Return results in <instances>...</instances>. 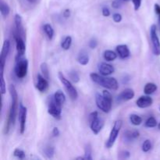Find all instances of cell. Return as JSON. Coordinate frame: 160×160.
I'll use <instances>...</instances> for the list:
<instances>
[{
	"label": "cell",
	"instance_id": "6da1fadb",
	"mask_svg": "<svg viewBox=\"0 0 160 160\" xmlns=\"http://www.w3.org/2000/svg\"><path fill=\"white\" fill-rule=\"evenodd\" d=\"M9 94L11 96V105L9 108V116H8L7 122H6V128H5V134H8L11 129V127L13 126L16 121L17 112H18V95L14 85L10 84L9 87Z\"/></svg>",
	"mask_w": 160,
	"mask_h": 160
},
{
	"label": "cell",
	"instance_id": "7a4b0ae2",
	"mask_svg": "<svg viewBox=\"0 0 160 160\" xmlns=\"http://www.w3.org/2000/svg\"><path fill=\"white\" fill-rule=\"evenodd\" d=\"M90 78L94 83L106 89L117 91L119 88L118 81L114 78H108L107 76H103L96 73H90Z\"/></svg>",
	"mask_w": 160,
	"mask_h": 160
},
{
	"label": "cell",
	"instance_id": "3957f363",
	"mask_svg": "<svg viewBox=\"0 0 160 160\" xmlns=\"http://www.w3.org/2000/svg\"><path fill=\"white\" fill-rule=\"evenodd\" d=\"M95 103L100 110L104 112H109L112 109V96L108 91H103L102 95L99 93L95 94Z\"/></svg>",
	"mask_w": 160,
	"mask_h": 160
},
{
	"label": "cell",
	"instance_id": "277c9868",
	"mask_svg": "<svg viewBox=\"0 0 160 160\" xmlns=\"http://www.w3.org/2000/svg\"><path fill=\"white\" fill-rule=\"evenodd\" d=\"M23 56H17L16 57L14 73L19 79L24 78L27 76L28 70V61Z\"/></svg>",
	"mask_w": 160,
	"mask_h": 160
},
{
	"label": "cell",
	"instance_id": "5b68a950",
	"mask_svg": "<svg viewBox=\"0 0 160 160\" xmlns=\"http://www.w3.org/2000/svg\"><path fill=\"white\" fill-rule=\"evenodd\" d=\"M88 121L92 132L95 134H99L104 127V120L98 117V112L95 111L91 112L88 117Z\"/></svg>",
	"mask_w": 160,
	"mask_h": 160
},
{
	"label": "cell",
	"instance_id": "8992f818",
	"mask_svg": "<svg viewBox=\"0 0 160 160\" xmlns=\"http://www.w3.org/2000/svg\"><path fill=\"white\" fill-rule=\"evenodd\" d=\"M122 125H123V121L120 120H117L114 123L113 127H112L110 134H109V138H108V140L106 142V148H111L113 146L116 140H117V137H118L120 129L122 128Z\"/></svg>",
	"mask_w": 160,
	"mask_h": 160
},
{
	"label": "cell",
	"instance_id": "52a82bcc",
	"mask_svg": "<svg viewBox=\"0 0 160 160\" xmlns=\"http://www.w3.org/2000/svg\"><path fill=\"white\" fill-rule=\"evenodd\" d=\"M59 79L61 81V83L62 84V85L65 88L66 91H67V94L69 95L70 98L72 100H76L78 97V93L77 92V89L75 88L74 86L72 84V83L69 81L67 78H66V77L62 74V73L59 72Z\"/></svg>",
	"mask_w": 160,
	"mask_h": 160
},
{
	"label": "cell",
	"instance_id": "ba28073f",
	"mask_svg": "<svg viewBox=\"0 0 160 160\" xmlns=\"http://www.w3.org/2000/svg\"><path fill=\"white\" fill-rule=\"evenodd\" d=\"M62 105L59 104L56 100L53 98V96L50 99L48 106V112L53 118L56 120H60L61 114H62Z\"/></svg>",
	"mask_w": 160,
	"mask_h": 160
},
{
	"label": "cell",
	"instance_id": "9c48e42d",
	"mask_svg": "<svg viewBox=\"0 0 160 160\" xmlns=\"http://www.w3.org/2000/svg\"><path fill=\"white\" fill-rule=\"evenodd\" d=\"M150 38H151L152 52L156 56H160V41L157 34V28L155 24L150 28Z\"/></svg>",
	"mask_w": 160,
	"mask_h": 160
},
{
	"label": "cell",
	"instance_id": "30bf717a",
	"mask_svg": "<svg viewBox=\"0 0 160 160\" xmlns=\"http://www.w3.org/2000/svg\"><path fill=\"white\" fill-rule=\"evenodd\" d=\"M27 115H28V109L23 106L22 103L19 105V121H20V132L23 134L26 129Z\"/></svg>",
	"mask_w": 160,
	"mask_h": 160
},
{
	"label": "cell",
	"instance_id": "8fae6325",
	"mask_svg": "<svg viewBox=\"0 0 160 160\" xmlns=\"http://www.w3.org/2000/svg\"><path fill=\"white\" fill-rule=\"evenodd\" d=\"M10 50V42L9 40H6L3 42L2 48L1 55H0V67H1V73H4L5 65H6V59Z\"/></svg>",
	"mask_w": 160,
	"mask_h": 160
},
{
	"label": "cell",
	"instance_id": "7c38bea8",
	"mask_svg": "<svg viewBox=\"0 0 160 160\" xmlns=\"http://www.w3.org/2000/svg\"><path fill=\"white\" fill-rule=\"evenodd\" d=\"M14 39H15L17 56H23L25 54V51H26V45H25L24 38L20 35L14 34Z\"/></svg>",
	"mask_w": 160,
	"mask_h": 160
},
{
	"label": "cell",
	"instance_id": "4fadbf2b",
	"mask_svg": "<svg viewBox=\"0 0 160 160\" xmlns=\"http://www.w3.org/2000/svg\"><path fill=\"white\" fill-rule=\"evenodd\" d=\"M134 92L133 89L131 88H127L125 90H123L121 93L119 94V95L117 96V101L118 102H128L129 100H131L132 98H134Z\"/></svg>",
	"mask_w": 160,
	"mask_h": 160
},
{
	"label": "cell",
	"instance_id": "5bb4252c",
	"mask_svg": "<svg viewBox=\"0 0 160 160\" xmlns=\"http://www.w3.org/2000/svg\"><path fill=\"white\" fill-rule=\"evenodd\" d=\"M14 22H15V34L17 35H20L24 38V29L23 26V21H22V17L20 14L17 13L14 17Z\"/></svg>",
	"mask_w": 160,
	"mask_h": 160
},
{
	"label": "cell",
	"instance_id": "9a60e30c",
	"mask_svg": "<svg viewBox=\"0 0 160 160\" xmlns=\"http://www.w3.org/2000/svg\"><path fill=\"white\" fill-rule=\"evenodd\" d=\"M98 70L100 74L103 76H109L115 72V69L111 64L106 62H100L98 65Z\"/></svg>",
	"mask_w": 160,
	"mask_h": 160
},
{
	"label": "cell",
	"instance_id": "2e32d148",
	"mask_svg": "<svg viewBox=\"0 0 160 160\" xmlns=\"http://www.w3.org/2000/svg\"><path fill=\"white\" fill-rule=\"evenodd\" d=\"M153 103L152 98L150 96L147 95H142L136 101V105L138 107L141 108V109H145L149 106H151Z\"/></svg>",
	"mask_w": 160,
	"mask_h": 160
},
{
	"label": "cell",
	"instance_id": "e0dca14e",
	"mask_svg": "<svg viewBox=\"0 0 160 160\" xmlns=\"http://www.w3.org/2000/svg\"><path fill=\"white\" fill-rule=\"evenodd\" d=\"M48 80L44 76L41 75L40 73L37 75V84H36V88L38 90L41 92H46L47 89L48 88Z\"/></svg>",
	"mask_w": 160,
	"mask_h": 160
},
{
	"label": "cell",
	"instance_id": "ac0fdd59",
	"mask_svg": "<svg viewBox=\"0 0 160 160\" xmlns=\"http://www.w3.org/2000/svg\"><path fill=\"white\" fill-rule=\"evenodd\" d=\"M116 50H117V53L119 57L122 59H127L131 56V52H130L129 48L127 45H117Z\"/></svg>",
	"mask_w": 160,
	"mask_h": 160
},
{
	"label": "cell",
	"instance_id": "d6986e66",
	"mask_svg": "<svg viewBox=\"0 0 160 160\" xmlns=\"http://www.w3.org/2000/svg\"><path fill=\"white\" fill-rule=\"evenodd\" d=\"M140 136V133L137 130L134 131H126L123 134V138H124L125 142H131L133 141L138 138Z\"/></svg>",
	"mask_w": 160,
	"mask_h": 160
},
{
	"label": "cell",
	"instance_id": "ffe728a7",
	"mask_svg": "<svg viewBox=\"0 0 160 160\" xmlns=\"http://www.w3.org/2000/svg\"><path fill=\"white\" fill-rule=\"evenodd\" d=\"M0 12L3 17H7L10 12V8L4 0L0 1Z\"/></svg>",
	"mask_w": 160,
	"mask_h": 160
},
{
	"label": "cell",
	"instance_id": "44dd1931",
	"mask_svg": "<svg viewBox=\"0 0 160 160\" xmlns=\"http://www.w3.org/2000/svg\"><path fill=\"white\" fill-rule=\"evenodd\" d=\"M117 56H118L117 53L112 51V50H106V51L103 52V58H104L105 60L108 61V62L114 61L117 58Z\"/></svg>",
	"mask_w": 160,
	"mask_h": 160
},
{
	"label": "cell",
	"instance_id": "7402d4cb",
	"mask_svg": "<svg viewBox=\"0 0 160 160\" xmlns=\"http://www.w3.org/2000/svg\"><path fill=\"white\" fill-rule=\"evenodd\" d=\"M53 98L59 104L63 105L66 102V96L64 95L63 92L60 90H58L55 92V94L53 95Z\"/></svg>",
	"mask_w": 160,
	"mask_h": 160
},
{
	"label": "cell",
	"instance_id": "603a6c76",
	"mask_svg": "<svg viewBox=\"0 0 160 160\" xmlns=\"http://www.w3.org/2000/svg\"><path fill=\"white\" fill-rule=\"evenodd\" d=\"M157 90V85L154 83H148L145 84V88H144V92L145 95H150L154 93Z\"/></svg>",
	"mask_w": 160,
	"mask_h": 160
},
{
	"label": "cell",
	"instance_id": "cb8c5ba5",
	"mask_svg": "<svg viewBox=\"0 0 160 160\" xmlns=\"http://www.w3.org/2000/svg\"><path fill=\"white\" fill-rule=\"evenodd\" d=\"M43 31L45 32V34H46V36L48 37V38L49 40H52L53 37H54V29L52 28V27L49 24V23H45L43 26Z\"/></svg>",
	"mask_w": 160,
	"mask_h": 160
},
{
	"label": "cell",
	"instance_id": "d4e9b609",
	"mask_svg": "<svg viewBox=\"0 0 160 160\" xmlns=\"http://www.w3.org/2000/svg\"><path fill=\"white\" fill-rule=\"evenodd\" d=\"M78 61L81 65L85 66L89 62V56L85 52H81L78 57Z\"/></svg>",
	"mask_w": 160,
	"mask_h": 160
},
{
	"label": "cell",
	"instance_id": "484cf974",
	"mask_svg": "<svg viewBox=\"0 0 160 160\" xmlns=\"http://www.w3.org/2000/svg\"><path fill=\"white\" fill-rule=\"evenodd\" d=\"M130 121L134 126H139L142 123V118L137 114H131L130 116Z\"/></svg>",
	"mask_w": 160,
	"mask_h": 160
},
{
	"label": "cell",
	"instance_id": "4316f807",
	"mask_svg": "<svg viewBox=\"0 0 160 160\" xmlns=\"http://www.w3.org/2000/svg\"><path fill=\"white\" fill-rule=\"evenodd\" d=\"M72 45V38L70 36H67L61 43V47L63 50H69Z\"/></svg>",
	"mask_w": 160,
	"mask_h": 160
},
{
	"label": "cell",
	"instance_id": "83f0119b",
	"mask_svg": "<svg viewBox=\"0 0 160 160\" xmlns=\"http://www.w3.org/2000/svg\"><path fill=\"white\" fill-rule=\"evenodd\" d=\"M157 125H158L157 120H156V119L154 117H148L145 123V128H156Z\"/></svg>",
	"mask_w": 160,
	"mask_h": 160
},
{
	"label": "cell",
	"instance_id": "f1b7e54d",
	"mask_svg": "<svg viewBox=\"0 0 160 160\" xmlns=\"http://www.w3.org/2000/svg\"><path fill=\"white\" fill-rule=\"evenodd\" d=\"M41 72L42 75L46 78L47 80H49V70H48V64L46 62H42L41 64Z\"/></svg>",
	"mask_w": 160,
	"mask_h": 160
},
{
	"label": "cell",
	"instance_id": "f546056e",
	"mask_svg": "<svg viewBox=\"0 0 160 160\" xmlns=\"http://www.w3.org/2000/svg\"><path fill=\"white\" fill-rule=\"evenodd\" d=\"M55 148L52 146H48L44 149V155L46 156L48 159H52L54 156Z\"/></svg>",
	"mask_w": 160,
	"mask_h": 160
},
{
	"label": "cell",
	"instance_id": "4dcf8cb0",
	"mask_svg": "<svg viewBox=\"0 0 160 160\" xmlns=\"http://www.w3.org/2000/svg\"><path fill=\"white\" fill-rule=\"evenodd\" d=\"M84 158L85 159L92 160V149L90 144H88L84 148Z\"/></svg>",
	"mask_w": 160,
	"mask_h": 160
},
{
	"label": "cell",
	"instance_id": "1f68e13d",
	"mask_svg": "<svg viewBox=\"0 0 160 160\" xmlns=\"http://www.w3.org/2000/svg\"><path fill=\"white\" fill-rule=\"evenodd\" d=\"M69 78L70 81H73V83H78L80 81V76L75 70H72L69 73Z\"/></svg>",
	"mask_w": 160,
	"mask_h": 160
},
{
	"label": "cell",
	"instance_id": "d6a6232c",
	"mask_svg": "<svg viewBox=\"0 0 160 160\" xmlns=\"http://www.w3.org/2000/svg\"><path fill=\"white\" fill-rule=\"evenodd\" d=\"M152 146V145L151 141L147 139V140H145V142H143V144H142V151H143L144 152H149L150 150H151Z\"/></svg>",
	"mask_w": 160,
	"mask_h": 160
},
{
	"label": "cell",
	"instance_id": "836d02e7",
	"mask_svg": "<svg viewBox=\"0 0 160 160\" xmlns=\"http://www.w3.org/2000/svg\"><path fill=\"white\" fill-rule=\"evenodd\" d=\"M13 156L20 159H23L26 157V155H25L24 152H23V150L20 149V148H16V149L14 150Z\"/></svg>",
	"mask_w": 160,
	"mask_h": 160
},
{
	"label": "cell",
	"instance_id": "e575fe53",
	"mask_svg": "<svg viewBox=\"0 0 160 160\" xmlns=\"http://www.w3.org/2000/svg\"><path fill=\"white\" fill-rule=\"evenodd\" d=\"M1 93L2 95H4L6 92V81L4 79V73H1Z\"/></svg>",
	"mask_w": 160,
	"mask_h": 160
},
{
	"label": "cell",
	"instance_id": "d590c367",
	"mask_svg": "<svg viewBox=\"0 0 160 160\" xmlns=\"http://www.w3.org/2000/svg\"><path fill=\"white\" fill-rule=\"evenodd\" d=\"M123 6V0H114L112 2V7L114 9H120Z\"/></svg>",
	"mask_w": 160,
	"mask_h": 160
},
{
	"label": "cell",
	"instance_id": "8d00e7d4",
	"mask_svg": "<svg viewBox=\"0 0 160 160\" xmlns=\"http://www.w3.org/2000/svg\"><path fill=\"white\" fill-rule=\"evenodd\" d=\"M112 19H113L114 22H116V23H120L122 21L123 17H122V15L120 13L116 12V13H114L112 15Z\"/></svg>",
	"mask_w": 160,
	"mask_h": 160
},
{
	"label": "cell",
	"instance_id": "74e56055",
	"mask_svg": "<svg viewBox=\"0 0 160 160\" xmlns=\"http://www.w3.org/2000/svg\"><path fill=\"white\" fill-rule=\"evenodd\" d=\"M88 46L90 47L91 48H92V49H94V48H96L97 46H98V41L93 38L91 39L90 42H89Z\"/></svg>",
	"mask_w": 160,
	"mask_h": 160
},
{
	"label": "cell",
	"instance_id": "f35d334b",
	"mask_svg": "<svg viewBox=\"0 0 160 160\" xmlns=\"http://www.w3.org/2000/svg\"><path fill=\"white\" fill-rule=\"evenodd\" d=\"M131 156V153L128 151H122L120 152V159H128Z\"/></svg>",
	"mask_w": 160,
	"mask_h": 160
},
{
	"label": "cell",
	"instance_id": "ab89813d",
	"mask_svg": "<svg viewBox=\"0 0 160 160\" xmlns=\"http://www.w3.org/2000/svg\"><path fill=\"white\" fill-rule=\"evenodd\" d=\"M132 2L134 4V10L138 11L140 9L141 6H142V0H132Z\"/></svg>",
	"mask_w": 160,
	"mask_h": 160
},
{
	"label": "cell",
	"instance_id": "60d3db41",
	"mask_svg": "<svg viewBox=\"0 0 160 160\" xmlns=\"http://www.w3.org/2000/svg\"><path fill=\"white\" fill-rule=\"evenodd\" d=\"M102 12V15L104 16V17H109V16H110V13H111L110 10H109L107 7H103Z\"/></svg>",
	"mask_w": 160,
	"mask_h": 160
},
{
	"label": "cell",
	"instance_id": "b9f144b4",
	"mask_svg": "<svg viewBox=\"0 0 160 160\" xmlns=\"http://www.w3.org/2000/svg\"><path fill=\"white\" fill-rule=\"evenodd\" d=\"M62 15H63V17H65V18H69V17H70V9H65V10L63 11V12H62Z\"/></svg>",
	"mask_w": 160,
	"mask_h": 160
},
{
	"label": "cell",
	"instance_id": "7bdbcfd3",
	"mask_svg": "<svg viewBox=\"0 0 160 160\" xmlns=\"http://www.w3.org/2000/svg\"><path fill=\"white\" fill-rule=\"evenodd\" d=\"M52 134L54 137H58V136L60 134V132H59V130L57 128H54L52 130Z\"/></svg>",
	"mask_w": 160,
	"mask_h": 160
},
{
	"label": "cell",
	"instance_id": "ee69618b",
	"mask_svg": "<svg viewBox=\"0 0 160 160\" xmlns=\"http://www.w3.org/2000/svg\"><path fill=\"white\" fill-rule=\"evenodd\" d=\"M155 11H156V13L158 14V15H160V6L159 4H155Z\"/></svg>",
	"mask_w": 160,
	"mask_h": 160
},
{
	"label": "cell",
	"instance_id": "f6af8a7d",
	"mask_svg": "<svg viewBox=\"0 0 160 160\" xmlns=\"http://www.w3.org/2000/svg\"><path fill=\"white\" fill-rule=\"evenodd\" d=\"M27 1H28L29 2H31V3H34L36 1H37V0H27Z\"/></svg>",
	"mask_w": 160,
	"mask_h": 160
},
{
	"label": "cell",
	"instance_id": "bcb514c9",
	"mask_svg": "<svg viewBox=\"0 0 160 160\" xmlns=\"http://www.w3.org/2000/svg\"><path fill=\"white\" fill-rule=\"evenodd\" d=\"M158 128H159V130L160 131V123L158 124Z\"/></svg>",
	"mask_w": 160,
	"mask_h": 160
},
{
	"label": "cell",
	"instance_id": "7dc6e473",
	"mask_svg": "<svg viewBox=\"0 0 160 160\" xmlns=\"http://www.w3.org/2000/svg\"><path fill=\"white\" fill-rule=\"evenodd\" d=\"M123 1H126L127 2V1H129V0H123Z\"/></svg>",
	"mask_w": 160,
	"mask_h": 160
},
{
	"label": "cell",
	"instance_id": "c3c4849f",
	"mask_svg": "<svg viewBox=\"0 0 160 160\" xmlns=\"http://www.w3.org/2000/svg\"><path fill=\"white\" fill-rule=\"evenodd\" d=\"M159 20H160V15L159 16Z\"/></svg>",
	"mask_w": 160,
	"mask_h": 160
}]
</instances>
